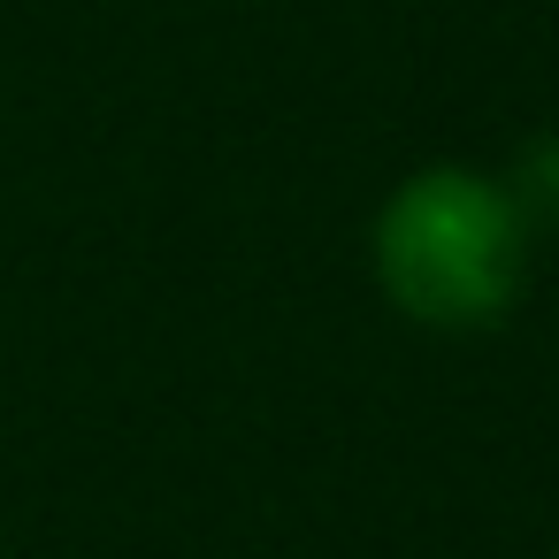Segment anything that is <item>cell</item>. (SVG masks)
I'll list each match as a JSON object with an SVG mask.
<instances>
[{
	"instance_id": "obj_1",
	"label": "cell",
	"mask_w": 559,
	"mask_h": 559,
	"mask_svg": "<svg viewBox=\"0 0 559 559\" xmlns=\"http://www.w3.org/2000/svg\"><path fill=\"white\" fill-rule=\"evenodd\" d=\"M528 223L513 192L467 162L414 169L368 230L383 299L421 330H490L528 284Z\"/></svg>"
},
{
	"instance_id": "obj_2",
	"label": "cell",
	"mask_w": 559,
	"mask_h": 559,
	"mask_svg": "<svg viewBox=\"0 0 559 559\" xmlns=\"http://www.w3.org/2000/svg\"><path fill=\"white\" fill-rule=\"evenodd\" d=\"M498 185L513 192V207H521L528 230H559V131H536Z\"/></svg>"
}]
</instances>
